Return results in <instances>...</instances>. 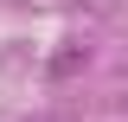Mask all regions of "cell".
<instances>
[{"mask_svg":"<svg viewBox=\"0 0 128 122\" xmlns=\"http://www.w3.org/2000/svg\"><path fill=\"white\" fill-rule=\"evenodd\" d=\"M77 64H83V51L70 45V51H58V58H51V77H70V71H77Z\"/></svg>","mask_w":128,"mask_h":122,"instance_id":"cell-1","label":"cell"}]
</instances>
